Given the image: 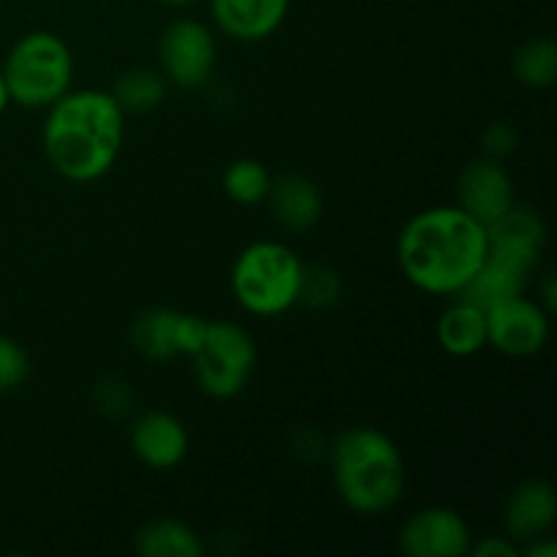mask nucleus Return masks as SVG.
<instances>
[{
  "instance_id": "22",
  "label": "nucleus",
  "mask_w": 557,
  "mask_h": 557,
  "mask_svg": "<svg viewBox=\"0 0 557 557\" xmlns=\"http://www.w3.org/2000/svg\"><path fill=\"white\" fill-rule=\"evenodd\" d=\"M270 185V169L261 161H256V158H237L223 172V194L243 207H253L267 201Z\"/></svg>"
},
{
  "instance_id": "17",
  "label": "nucleus",
  "mask_w": 557,
  "mask_h": 557,
  "mask_svg": "<svg viewBox=\"0 0 557 557\" xmlns=\"http://www.w3.org/2000/svg\"><path fill=\"white\" fill-rule=\"evenodd\" d=\"M528 277H531V272L522 270V267L487 253V259H484L482 267L473 272L471 281H468L451 299H460V302L479 308L482 313H490L493 308L504 305L506 299L525 294Z\"/></svg>"
},
{
  "instance_id": "26",
  "label": "nucleus",
  "mask_w": 557,
  "mask_h": 557,
  "mask_svg": "<svg viewBox=\"0 0 557 557\" xmlns=\"http://www.w3.org/2000/svg\"><path fill=\"white\" fill-rule=\"evenodd\" d=\"M517 141H520V136H517L515 125H509L506 120H495V123L484 128L482 150L487 158L504 161V158H509L517 150Z\"/></svg>"
},
{
  "instance_id": "5",
  "label": "nucleus",
  "mask_w": 557,
  "mask_h": 557,
  "mask_svg": "<svg viewBox=\"0 0 557 557\" xmlns=\"http://www.w3.org/2000/svg\"><path fill=\"white\" fill-rule=\"evenodd\" d=\"M0 74L11 101L25 109H47L71 90L74 58L58 33L30 30L9 49Z\"/></svg>"
},
{
  "instance_id": "14",
  "label": "nucleus",
  "mask_w": 557,
  "mask_h": 557,
  "mask_svg": "<svg viewBox=\"0 0 557 557\" xmlns=\"http://www.w3.org/2000/svg\"><path fill=\"white\" fill-rule=\"evenodd\" d=\"M557 520V493L547 479L517 484L504 506V531L511 542H533L547 536Z\"/></svg>"
},
{
  "instance_id": "20",
  "label": "nucleus",
  "mask_w": 557,
  "mask_h": 557,
  "mask_svg": "<svg viewBox=\"0 0 557 557\" xmlns=\"http://www.w3.org/2000/svg\"><path fill=\"white\" fill-rule=\"evenodd\" d=\"M169 82L163 71L136 65V69L123 71L112 85V98L125 114H145L161 107L166 101Z\"/></svg>"
},
{
  "instance_id": "15",
  "label": "nucleus",
  "mask_w": 557,
  "mask_h": 557,
  "mask_svg": "<svg viewBox=\"0 0 557 557\" xmlns=\"http://www.w3.org/2000/svg\"><path fill=\"white\" fill-rule=\"evenodd\" d=\"M292 0H210L212 22L223 36L243 44L264 41L283 25Z\"/></svg>"
},
{
  "instance_id": "2",
  "label": "nucleus",
  "mask_w": 557,
  "mask_h": 557,
  "mask_svg": "<svg viewBox=\"0 0 557 557\" xmlns=\"http://www.w3.org/2000/svg\"><path fill=\"white\" fill-rule=\"evenodd\" d=\"M487 259V228L460 207L417 212L397 237V264L419 292L455 297Z\"/></svg>"
},
{
  "instance_id": "19",
  "label": "nucleus",
  "mask_w": 557,
  "mask_h": 557,
  "mask_svg": "<svg viewBox=\"0 0 557 557\" xmlns=\"http://www.w3.org/2000/svg\"><path fill=\"white\" fill-rule=\"evenodd\" d=\"M134 549L141 557H201L207 553L199 533L174 517H156L134 536Z\"/></svg>"
},
{
  "instance_id": "29",
  "label": "nucleus",
  "mask_w": 557,
  "mask_h": 557,
  "mask_svg": "<svg viewBox=\"0 0 557 557\" xmlns=\"http://www.w3.org/2000/svg\"><path fill=\"white\" fill-rule=\"evenodd\" d=\"M539 297H542V299H536V302L542 305V308L547 310L549 315H553V310H555V297H557L555 275H547V277H544V283H542V286H539Z\"/></svg>"
},
{
  "instance_id": "12",
  "label": "nucleus",
  "mask_w": 557,
  "mask_h": 557,
  "mask_svg": "<svg viewBox=\"0 0 557 557\" xmlns=\"http://www.w3.org/2000/svg\"><path fill=\"white\" fill-rule=\"evenodd\" d=\"M487 253L498 256V259L511 261V264L522 267V270L533 272L542 259L544 239V221L536 210L531 207L515 205L504 212L500 218H495L493 223H487Z\"/></svg>"
},
{
  "instance_id": "18",
  "label": "nucleus",
  "mask_w": 557,
  "mask_h": 557,
  "mask_svg": "<svg viewBox=\"0 0 557 557\" xmlns=\"http://www.w3.org/2000/svg\"><path fill=\"white\" fill-rule=\"evenodd\" d=\"M435 337L449 357H473L487 346V313L460 299H451L449 308L441 313Z\"/></svg>"
},
{
  "instance_id": "11",
  "label": "nucleus",
  "mask_w": 557,
  "mask_h": 557,
  "mask_svg": "<svg viewBox=\"0 0 557 557\" xmlns=\"http://www.w3.org/2000/svg\"><path fill=\"white\" fill-rule=\"evenodd\" d=\"M515 183L506 166L495 158L471 161L457 177V207L476 218L482 226L493 223L515 205Z\"/></svg>"
},
{
  "instance_id": "27",
  "label": "nucleus",
  "mask_w": 557,
  "mask_h": 557,
  "mask_svg": "<svg viewBox=\"0 0 557 557\" xmlns=\"http://www.w3.org/2000/svg\"><path fill=\"white\" fill-rule=\"evenodd\" d=\"M473 557H517L520 555V547L517 542H511L509 536H484L479 542L471 544Z\"/></svg>"
},
{
  "instance_id": "4",
  "label": "nucleus",
  "mask_w": 557,
  "mask_h": 557,
  "mask_svg": "<svg viewBox=\"0 0 557 557\" xmlns=\"http://www.w3.org/2000/svg\"><path fill=\"white\" fill-rule=\"evenodd\" d=\"M302 259L288 245L259 239L243 248L232 267V292L250 315L272 319L299 302Z\"/></svg>"
},
{
  "instance_id": "6",
  "label": "nucleus",
  "mask_w": 557,
  "mask_h": 557,
  "mask_svg": "<svg viewBox=\"0 0 557 557\" xmlns=\"http://www.w3.org/2000/svg\"><path fill=\"white\" fill-rule=\"evenodd\" d=\"M190 359L199 389L212 400H232L248 386L259 351L245 326L234 321H207L199 348Z\"/></svg>"
},
{
  "instance_id": "21",
  "label": "nucleus",
  "mask_w": 557,
  "mask_h": 557,
  "mask_svg": "<svg viewBox=\"0 0 557 557\" xmlns=\"http://www.w3.org/2000/svg\"><path fill=\"white\" fill-rule=\"evenodd\" d=\"M515 76L531 90H547L557 79V44L553 38H531L515 52Z\"/></svg>"
},
{
  "instance_id": "1",
  "label": "nucleus",
  "mask_w": 557,
  "mask_h": 557,
  "mask_svg": "<svg viewBox=\"0 0 557 557\" xmlns=\"http://www.w3.org/2000/svg\"><path fill=\"white\" fill-rule=\"evenodd\" d=\"M41 145L60 177L96 183L123 152L125 112L109 90H69L47 107Z\"/></svg>"
},
{
  "instance_id": "30",
  "label": "nucleus",
  "mask_w": 557,
  "mask_h": 557,
  "mask_svg": "<svg viewBox=\"0 0 557 557\" xmlns=\"http://www.w3.org/2000/svg\"><path fill=\"white\" fill-rule=\"evenodd\" d=\"M9 103H11V98H9V90H5L3 74H0V114L5 112V107H9Z\"/></svg>"
},
{
  "instance_id": "28",
  "label": "nucleus",
  "mask_w": 557,
  "mask_h": 557,
  "mask_svg": "<svg viewBox=\"0 0 557 557\" xmlns=\"http://www.w3.org/2000/svg\"><path fill=\"white\" fill-rule=\"evenodd\" d=\"M525 555H528V557H557V544H555V539H549V536L533 539V542H528Z\"/></svg>"
},
{
  "instance_id": "24",
  "label": "nucleus",
  "mask_w": 557,
  "mask_h": 557,
  "mask_svg": "<svg viewBox=\"0 0 557 557\" xmlns=\"http://www.w3.org/2000/svg\"><path fill=\"white\" fill-rule=\"evenodd\" d=\"M30 375V357L14 337L0 335V395L20 389Z\"/></svg>"
},
{
  "instance_id": "31",
  "label": "nucleus",
  "mask_w": 557,
  "mask_h": 557,
  "mask_svg": "<svg viewBox=\"0 0 557 557\" xmlns=\"http://www.w3.org/2000/svg\"><path fill=\"white\" fill-rule=\"evenodd\" d=\"M161 5H169V9H185V5H194L199 0H158Z\"/></svg>"
},
{
  "instance_id": "3",
  "label": "nucleus",
  "mask_w": 557,
  "mask_h": 557,
  "mask_svg": "<svg viewBox=\"0 0 557 557\" xmlns=\"http://www.w3.org/2000/svg\"><path fill=\"white\" fill-rule=\"evenodd\" d=\"M332 482L343 504L357 515H384L406 493V457L379 428L357 424L332 441Z\"/></svg>"
},
{
  "instance_id": "25",
  "label": "nucleus",
  "mask_w": 557,
  "mask_h": 557,
  "mask_svg": "<svg viewBox=\"0 0 557 557\" xmlns=\"http://www.w3.org/2000/svg\"><path fill=\"white\" fill-rule=\"evenodd\" d=\"M96 406L98 411L107 417L120 419L134 408V392H131L128 381L125 379H101L96 384Z\"/></svg>"
},
{
  "instance_id": "8",
  "label": "nucleus",
  "mask_w": 557,
  "mask_h": 557,
  "mask_svg": "<svg viewBox=\"0 0 557 557\" xmlns=\"http://www.w3.org/2000/svg\"><path fill=\"white\" fill-rule=\"evenodd\" d=\"M207 319L174 308H150L131 324V346L150 362H169L177 357H194L205 335Z\"/></svg>"
},
{
  "instance_id": "23",
  "label": "nucleus",
  "mask_w": 557,
  "mask_h": 557,
  "mask_svg": "<svg viewBox=\"0 0 557 557\" xmlns=\"http://www.w3.org/2000/svg\"><path fill=\"white\" fill-rule=\"evenodd\" d=\"M343 294V277L330 264H305L302 283H299V302L308 308L324 310L337 305Z\"/></svg>"
},
{
  "instance_id": "16",
  "label": "nucleus",
  "mask_w": 557,
  "mask_h": 557,
  "mask_svg": "<svg viewBox=\"0 0 557 557\" xmlns=\"http://www.w3.org/2000/svg\"><path fill=\"white\" fill-rule=\"evenodd\" d=\"M267 201H270L272 218L286 232L294 234L310 232L321 221V212H324V196H321L319 185L297 172L281 174V177L272 180Z\"/></svg>"
},
{
  "instance_id": "9",
  "label": "nucleus",
  "mask_w": 557,
  "mask_h": 557,
  "mask_svg": "<svg viewBox=\"0 0 557 557\" xmlns=\"http://www.w3.org/2000/svg\"><path fill=\"white\" fill-rule=\"evenodd\" d=\"M471 544V525L449 506H424L400 528V549L408 557H466Z\"/></svg>"
},
{
  "instance_id": "10",
  "label": "nucleus",
  "mask_w": 557,
  "mask_h": 557,
  "mask_svg": "<svg viewBox=\"0 0 557 557\" xmlns=\"http://www.w3.org/2000/svg\"><path fill=\"white\" fill-rule=\"evenodd\" d=\"M549 341V313L525 294L506 299L487 313V346L504 357L522 359L542 351Z\"/></svg>"
},
{
  "instance_id": "13",
  "label": "nucleus",
  "mask_w": 557,
  "mask_h": 557,
  "mask_svg": "<svg viewBox=\"0 0 557 557\" xmlns=\"http://www.w3.org/2000/svg\"><path fill=\"white\" fill-rule=\"evenodd\" d=\"M190 435L183 419L169 411H147L131 428V451L152 471H172L188 457Z\"/></svg>"
},
{
  "instance_id": "7",
  "label": "nucleus",
  "mask_w": 557,
  "mask_h": 557,
  "mask_svg": "<svg viewBox=\"0 0 557 557\" xmlns=\"http://www.w3.org/2000/svg\"><path fill=\"white\" fill-rule=\"evenodd\" d=\"M158 60L169 85L183 90H199L215 74L218 41L215 33L199 20H174L158 38Z\"/></svg>"
}]
</instances>
